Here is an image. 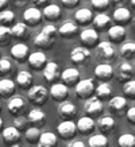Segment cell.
Segmentation results:
<instances>
[{
  "mask_svg": "<svg viewBox=\"0 0 135 147\" xmlns=\"http://www.w3.org/2000/svg\"><path fill=\"white\" fill-rule=\"evenodd\" d=\"M61 3H62L66 8H74V7L80 3V0H61Z\"/></svg>",
  "mask_w": 135,
  "mask_h": 147,
  "instance_id": "cell-45",
  "label": "cell"
},
{
  "mask_svg": "<svg viewBox=\"0 0 135 147\" xmlns=\"http://www.w3.org/2000/svg\"><path fill=\"white\" fill-rule=\"evenodd\" d=\"M49 0H32V3L36 5V7H42V5H46Z\"/></svg>",
  "mask_w": 135,
  "mask_h": 147,
  "instance_id": "cell-48",
  "label": "cell"
},
{
  "mask_svg": "<svg viewBox=\"0 0 135 147\" xmlns=\"http://www.w3.org/2000/svg\"><path fill=\"white\" fill-rule=\"evenodd\" d=\"M88 147H108V138L103 134H96L88 140Z\"/></svg>",
  "mask_w": 135,
  "mask_h": 147,
  "instance_id": "cell-33",
  "label": "cell"
},
{
  "mask_svg": "<svg viewBox=\"0 0 135 147\" xmlns=\"http://www.w3.org/2000/svg\"><path fill=\"white\" fill-rule=\"evenodd\" d=\"M95 120L90 117V116H82L78 119L76 124V128L80 131L81 134H90L95 129Z\"/></svg>",
  "mask_w": 135,
  "mask_h": 147,
  "instance_id": "cell-20",
  "label": "cell"
},
{
  "mask_svg": "<svg viewBox=\"0 0 135 147\" xmlns=\"http://www.w3.org/2000/svg\"><path fill=\"white\" fill-rule=\"evenodd\" d=\"M127 107V100L124 97H122V96H115L109 100V108H111V111L115 112V113H120L124 111V108Z\"/></svg>",
  "mask_w": 135,
  "mask_h": 147,
  "instance_id": "cell-29",
  "label": "cell"
},
{
  "mask_svg": "<svg viewBox=\"0 0 135 147\" xmlns=\"http://www.w3.org/2000/svg\"><path fill=\"white\" fill-rule=\"evenodd\" d=\"M119 147H135V138L132 134H123L117 139Z\"/></svg>",
  "mask_w": 135,
  "mask_h": 147,
  "instance_id": "cell-38",
  "label": "cell"
},
{
  "mask_svg": "<svg viewBox=\"0 0 135 147\" xmlns=\"http://www.w3.org/2000/svg\"><path fill=\"white\" fill-rule=\"evenodd\" d=\"M95 92H96V96L99 100H103V98H108L112 93V88L108 82H100L97 86H95Z\"/></svg>",
  "mask_w": 135,
  "mask_h": 147,
  "instance_id": "cell-32",
  "label": "cell"
},
{
  "mask_svg": "<svg viewBox=\"0 0 135 147\" xmlns=\"http://www.w3.org/2000/svg\"><path fill=\"white\" fill-rule=\"evenodd\" d=\"M27 61H28V65H30L31 69L42 70L45 67L46 62H47V57H46V54L43 51H34V53L28 54Z\"/></svg>",
  "mask_w": 135,
  "mask_h": 147,
  "instance_id": "cell-4",
  "label": "cell"
},
{
  "mask_svg": "<svg viewBox=\"0 0 135 147\" xmlns=\"http://www.w3.org/2000/svg\"><path fill=\"white\" fill-rule=\"evenodd\" d=\"M135 54V43L134 42H126L120 47V55L126 59H131Z\"/></svg>",
  "mask_w": 135,
  "mask_h": 147,
  "instance_id": "cell-36",
  "label": "cell"
},
{
  "mask_svg": "<svg viewBox=\"0 0 135 147\" xmlns=\"http://www.w3.org/2000/svg\"><path fill=\"white\" fill-rule=\"evenodd\" d=\"M112 19L115 22L119 24V26H123L131 20V12L130 9L126 8V7H119L113 11V15H112Z\"/></svg>",
  "mask_w": 135,
  "mask_h": 147,
  "instance_id": "cell-22",
  "label": "cell"
},
{
  "mask_svg": "<svg viewBox=\"0 0 135 147\" xmlns=\"http://www.w3.org/2000/svg\"><path fill=\"white\" fill-rule=\"evenodd\" d=\"M38 147H47V146H43V144H39V143H38Z\"/></svg>",
  "mask_w": 135,
  "mask_h": 147,
  "instance_id": "cell-55",
  "label": "cell"
},
{
  "mask_svg": "<svg viewBox=\"0 0 135 147\" xmlns=\"http://www.w3.org/2000/svg\"><path fill=\"white\" fill-rule=\"evenodd\" d=\"M28 46L24 43H16L11 47V55L15 59H18L19 62H23L27 57H28Z\"/></svg>",
  "mask_w": 135,
  "mask_h": 147,
  "instance_id": "cell-23",
  "label": "cell"
},
{
  "mask_svg": "<svg viewBox=\"0 0 135 147\" xmlns=\"http://www.w3.org/2000/svg\"><path fill=\"white\" fill-rule=\"evenodd\" d=\"M32 82H34V78H32V74L30 71H19L18 76H16V84L22 88V89H30L32 86Z\"/></svg>",
  "mask_w": 135,
  "mask_h": 147,
  "instance_id": "cell-24",
  "label": "cell"
},
{
  "mask_svg": "<svg viewBox=\"0 0 135 147\" xmlns=\"http://www.w3.org/2000/svg\"><path fill=\"white\" fill-rule=\"evenodd\" d=\"M12 35L8 26H0V45H8Z\"/></svg>",
  "mask_w": 135,
  "mask_h": 147,
  "instance_id": "cell-40",
  "label": "cell"
},
{
  "mask_svg": "<svg viewBox=\"0 0 135 147\" xmlns=\"http://www.w3.org/2000/svg\"><path fill=\"white\" fill-rule=\"evenodd\" d=\"M23 20H24L23 22L24 24L36 26L42 20V11L39 8H36V7H30V8H27L23 12Z\"/></svg>",
  "mask_w": 135,
  "mask_h": 147,
  "instance_id": "cell-6",
  "label": "cell"
},
{
  "mask_svg": "<svg viewBox=\"0 0 135 147\" xmlns=\"http://www.w3.org/2000/svg\"><path fill=\"white\" fill-rule=\"evenodd\" d=\"M95 76L97 77L101 82H105L108 81L109 78H112L113 76V67L109 65V63H100L97 66L95 67Z\"/></svg>",
  "mask_w": 135,
  "mask_h": 147,
  "instance_id": "cell-13",
  "label": "cell"
},
{
  "mask_svg": "<svg viewBox=\"0 0 135 147\" xmlns=\"http://www.w3.org/2000/svg\"><path fill=\"white\" fill-rule=\"evenodd\" d=\"M76 105L70 101H62L58 107L59 116L62 117L63 120H70L73 116H76Z\"/></svg>",
  "mask_w": 135,
  "mask_h": 147,
  "instance_id": "cell-19",
  "label": "cell"
},
{
  "mask_svg": "<svg viewBox=\"0 0 135 147\" xmlns=\"http://www.w3.org/2000/svg\"><path fill=\"white\" fill-rule=\"evenodd\" d=\"M116 76L120 81H130L134 77V67L130 62H120L116 67Z\"/></svg>",
  "mask_w": 135,
  "mask_h": 147,
  "instance_id": "cell-12",
  "label": "cell"
},
{
  "mask_svg": "<svg viewBox=\"0 0 135 147\" xmlns=\"http://www.w3.org/2000/svg\"><path fill=\"white\" fill-rule=\"evenodd\" d=\"M97 54L99 57H101L103 59H111L115 57V49L111 42L108 40H103L97 45Z\"/></svg>",
  "mask_w": 135,
  "mask_h": 147,
  "instance_id": "cell-21",
  "label": "cell"
},
{
  "mask_svg": "<svg viewBox=\"0 0 135 147\" xmlns=\"http://www.w3.org/2000/svg\"><path fill=\"white\" fill-rule=\"evenodd\" d=\"M85 112L89 116H97L103 112V104L101 100H99L97 97H89L88 101L85 102V107H84Z\"/></svg>",
  "mask_w": 135,
  "mask_h": 147,
  "instance_id": "cell-15",
  "label": "cell"
},
{
  "mask_svg": "<svg viewBox=\"0 0 135 147\" xmlns=\"http://www.w3.org/2000/svg\"><path fill=\"white\" fill-rule=\"evenodd\" d=\"M26 125H27V119L20 115V116H16V117H15L12 127H15L18 131H20V129H26Z\"/></svg>",
  "mask_w": 135,
  "mask_h": 147,
  "instance_id": "cell-44",
  "label": "cell"
},
{
  "mask_svg": "<svg viewBox=\"0 0 135 147\" xmlns=\"http://www.w3.org/2000/svg\"><path fill=\"white\" fill-rule=\"evenodd\" d=\"M11 1H15V3H18V1H24V0H11Z\"/></svg>",
  "mask_w": 135,
  "mask_h": 147,
  "instance_id": "cell-53",
  "label": "cell"
},
{
  "mask_svg": "<svg viewBox=\"0 0 135 147\" xmlns=\"http://www.w3.org/2000/svg\"><path fill=\"white\" fill-rule=\"evenodd\" d=\"M27 123H31L34 127H38V125L45 124L46 121V113L39 108H34L31 111L28 112L27 115Z\"/></svg>",
  "mask_w": 135,
  "mask_h": 147,
  "instance_id": "cell-16",
  "label": "cell"
},
{
  "mask_svg": "<svg viewBox=\"0 0 135 147\" xmlns=\"http://www.w3.org/2000/svg\"><path fill=\"white\" fill-rule=\"evenodd\" d=\"M57 27H54L53 24H47L42 28V31L35 36L34 43L36 47L41 49H49L55 43L57 40Z\"/></svg>",
  "mask_w": 135,
  "mask_h": 147,
  "instance_id": "cell-1",
  "label": "cell"
},
{
  "mask_svg": "<svg viewBox=\"0 0 135 147\" xmlns=\"http://www.w3.org/2000/svg\"><path fill=\"white\" fill-rule=\"evenodd\" d=\"M68 147H86V146L82 140H73V142H70V144Z\"/></svg>",
  "mask_w": 135,
  "mask_h": 147,
  "instance_id": "cell-47",
  "label": "cell"
},
{
  "mask_svg": "<svg viewBox=\"0 0 135 147\" xmlns=\"http://www.w3.org/2000/svg\"><path fill=\"white\" fill-rule=\"evenodd\" d=\"M61 78L63 81V85L66 86H76V84L80 80V71L76 67H68L61 73Z\"/></svg>",
  "mask_w": 135,
  "mask_h": 147,
  "instance_id": "cell-10",
  "label": "cell"
},
{
  "mask_svg": "<svg viewBox=\"0 0 135 147\" xmlns=\"http://www.w3.org/2000/svg\"><path fill=\"white\" fill-rule=\"evenodd\" d=\"M39 136H41V131L38 127H30V128L26 129L24 132V138L28 143H35L39 140Z\"/></svg>",
  "mask_w": 135,
  "mask_h": 147,
  "instance_id": "cell-37",
  "label": "cell"
},
{
  "mask_svg": "<svg viewBox=\"0 0 135 147\" xmlns=\"http://www.w3.org/2000/svg\"><path fill=\"white\" fill-rule=\"evenodd\" d=\"M1 129H3V119L0 117V131H1Z\"/></svg>",
  "mask_w": 135,
  "mask_h": 147,
  "instance_id": "cell-51",
  "label": "cell"
},
{
  "mask_svg": "<svg viewBox=\"0 0 135 147\" xmlns=\"http://www.w3.org/2000/svg\"><path fill=\"white\" fill-rule=\"evenodd\" d=\"M61 7L57 4H49V5H45V8H43V12L42 15L45 16V19L47 20H57L59 19L61 16Z\"/></svg>",
  "mask_w": 135,
  "mask_h": 147,
  "instance_id": "cell-28",
  "label": "cell"
},
{
  "mask_svg": "<svg viewBox=\"0 0 135 147\" xmlns=\"http://www.w3.org/2000/svg\"><path fill=\"white\" fill-rule=\"evenodd\" d=\"M77 31H78V27L74 22L72 20H66L63 22L61 26L57 28V34L61 36H65V38H70V36L76 35Z\"/></svg>",
  "mask_w": 135,
  "mask_h": 147,
  "instance_id": "cell-18",
  "label": "cell"
},
{
  "mask_svg": "<svg viewBox=\"0 0 135 147\" xmlns=\"http://www.w3.org/2000/svg\"><path fill=\"white\" fill-rule=\"evenodd\" d=\"M89 57H90V50L84 47V46L73 47L72 51H70V61L74 63H82Z\"/></svg>",
  "mask_w": 135,
  "mask_h": 147,
  "instance_id": "cell-14",
  "label": "cell"
},
{
  "mask_svg": "<svg viewBox=\"0 0 135 147\" xmlns=\"http://www.w3.org/2000/svg\"><path fill=\"white\" fill-rule=\"evenodd\" d=\"M7 108H8V111L11 112V113H12L15 117H16V116L23 115V112L26 111L27 102H26V100H24L23 97H19V96H16V97H12L8 101V104H7Z\"/></svg>",
  "mask_w": 135,
  "mask_h": 147,
  "instance_id": "cell-7",
  "label": "cell"
},
{
  "mask_svg": "<svg viewBox=\"0 0 135 147\" xmlns=\"http://www.w3.org/2000/svg\"><path fill=\"white\" fill-rule=\"evenodd\" d=\"M92 19H93L92 11L88 8H80L74 13V20L78 24H88V23L92 22Z\"/></svg>",
  "mask_w": 135,
  "mask_h": 147,
  "instance_id": "cell-30",
  "label": "cell"
},
{
  "mask_svg": "<svg viewBox=\"0 0 135 147\" xmlns=\"http://www.w3.org/2000/svg\"><path fill=\"white\" fill-rule=\"evenodd\" d=\"M108 36L113 42H122L126 38V28L123 26H119V24L111 26L108 28Z\"/></svg>",
  "mask_w": 135,
  "mask_h": 147,
  "instance_id": "cell-25",
  "label": "cell"
},
{
  "mask_svg": "<svg viewBox=\"0 0 135 147\" xmlns=\"http://www.w3.org/2000/svg\"><path fill=\"white\" fill-rule=\"evenodd\" d=\"M131 4H132V7L135 5V0H131Z\"/></svg>",
  "mask_w": 135,
  "mask_h": 147,
  "instance_id": "cell-54",
  "label": "cell"
},
{
  "mask_svg": "<svg viewBox=\"0 0 135 147\" xmlns=\"http://www.w3.org/2000/svg\"><path fill=\"white\" fill-rule=\"evenodd\" d=\"M9 147H20V146H19L18 143H15V144H11V146H9Z\"/></svg>",
  "mask_w": 135,
  "mask_h": 147,
  "instance_id": "cell-52",
  "label": "cell"
},
{
  "mask_svg": "<svg viewBox=\"0 0 135 147\" xmlns=\"http://www.w3.org/2000/svg\"><path fill=\"white\" fill-rule=\"evenodd\" d=\"M27 24L24 23L19 22V23H15L12 27H11V35L15 36V38H23V36L27 35Z\"/></svg>",
  "mask_w": 135,
  "mask_h": 147,
  "instance_id": "cell-35",
  "label": "cell"
},
{
  "mask_svg": "<svg viewBox=\"0 0 135 147\" xmlns=\"http://www.w3.org/2000/svg\"><path fill=\"white\" fill-rule=\"evenodd\" d=\"M97 127H99V129L103 134H109L115 128V120H113V117H111V116L104 115L97 121Z\"/></svg>",
  "mask_w": 135,
  "mask_h": 147,
  "instance_id": "cell-26",
  "label": "cell"
},
{
  "mask_svg": "<svg viewBox=\"0 0 135 147\" xmlns=\"http://www.w3.org/2000/svg\"><path fill=\"white\" fill-rule=\"evenodd\" d=\"M7 3H8V0H0V9H3L7 5Z\"/></svg>",
  "mask_w": 135,
  "mask_h": 147,
  "instance_id": "cell-49",
  "label": "cell"
},
{
  "mask_svg": "<svg viewBox=\"0 0 135 147\" xmlns=\"http://www.w3.org/2000/svg\"><path fill=\"white\" fill-rule=\"evenodd\" d=\"M0 111H1V102H0Z\"/></svg>",
  "mask_w": 135,
  "mask_h": 147,
  "instance_id": "cell-56",
  "label": "cell"
},
{
  "mask_svg": "<svg viewBox=\"0 0 135 147\" xmlns=\"http://www.w3.org/2000/svg\"><path fill=\"white\" fill-rule=\"evenodd\" d=\"M95 92V81L93 78H84L78 80L76 84V94L80 98H89Z\"/></svg>",
  "mask_w": 135,
  "mask_h": 147,
  "instance_id": "cell-3",
  "label": "cell"
},
{
  "mask_svg": "<svg viewBox=\"0 0 135 147\" xmlns=\"http://www.w3.org/2000/svg\"><path fill=\"white\" fill-rule=\"evenodd\" d=\"M123 90H124L126 96H128V97H131V98H134L135 97V81L134 80L126 81Z\"/></svg>",
  "mask_w": 135,
  "mask_h": 147,
  "instance_id": "cell-42",
  "label": "cell"
},
{
  "mask_svg": "<svg viewBox=\"0 0 135 147\" xmlns=\"http://www.w3.org/2000/svg\"><path fill=\"white\" fill-rule=\"evenodd\" d=\"M92 22H93V26L97 28V30H107V27L111 24V18L108 16L107 13H97L93 19H92Z\"/></svg>",
  "mask_w": 135,
  "mask_h": 147,
  "instance_id": "cell-31",
  "label": "cell"
},
{
  "mask_svg": "<svg viewBox=\"0 0 135 147\" xmlns=\"http://www.w3.org/2000/svg\"><path fill=\"white\" fill-rule=\"evenodd\" d=\"M1 138H3V142L7 143V144H15L20 140V131L15 128V127H7V128L3 129L1 132Z\"/></svg>",
  "mask_w": 135,
  "mask_h": 147,
  "instance_id": "cell-17",
  "label": "cell"
},
{
  "mask_svg": "<svg viewBox=\"0 0 135 147\" xmlns=\"http://www.w3.org/2000/svg\"><path fill=\"white\" fill-rule=\"evenodd\" d=\"M49 94L55 101H65V98L69 94V89H68L66 85H63L62 82H55V84L51 85Z\"/></svg>",
  "mask_w": 135,
  "mask_h": 147,
  "instance_id": "cell-11",
  "label": "cell"
},
{
  "mask_svg": "<svg viewBox=\"0 0 135 147\" xmlns=\"http://www.w3.org/2000/svg\"><path fill=\"white\" fill-rule=\"evenodd\" d=\"M109 0H92V7L96 11H104L109 7Z\"/></svg>",
  "mask_w": 135,
  "mask_h": 147,
  "instance_id": "cell-43",
  "label": "cell"
},
{
  "mask_svg": "<svg viewBox=\"0 0 135 147\" xmlns=\"http://www.w3.org/2000/svg\"><path fill=\"white\" fill-rule=\"evenodd\" d=\"M109 1H112V3H115V4H120L122 1H124V0H109Z\"/></svg>",
  "mask_w": 135,
  "mask_h": 147,
  "instance_id": "cell-50",
  "label": "cell"
},
{
  "mask_svg": "<svg viewBox=\"0 0 135 147\" xmlns=\"http://www.w3.org/2000/svg\"><path fill=\"white\" fill-rule=\"evenodd\" d=\"M27 96H28V98H30L34 104L42 105V104H45L47 97H49V90H47V88L43 86V85H32L31 88L28 89Z\"/></svg>",
  "mask_w": 135,
  "mask_h": 147,
  "instance_id": "cell-2",
  "label": "cell"
},
{
  "mask_svg": "<svg viewBox=\"0 0 135 147\" xmlns=\"http://www.w3.org/2000/svg\"><path fill=\"white\" fill-rule=\"evenodd\" d=\"M15 20V13L9 9H3L0 12V26H8Z\"/></svg>",
  "mask_w": 135,
  "mask_h": 147,
  "instance_id": "cell-39",
  "label": "cell"
},
{
  "mask_svg": "<svg viewBox=\"0 0 135 147\" xmlns=\"http://www.w3.org/2000/svg\"><path fill=\"white\" fill-rule=\"evenodd\" d=\"M76 131V123L72 120H62L57 125V132L62 139H72Z\"/></svg>",
  "mask_w": 135,
  "mask_h": 147,
  "instance_id": "cell-5",
  "label": "cell"
},
{
  "mask_svg": "<svg viewBox=\"0 0 135 147\" xmlns=\"http://www.w3.org/2000/svg\"><path fill=\"white\" fill-rule=\"evenodd\" d=\"M80 40H81V43L84 45V47H86V49L95 46L97 43V40H99L97 30H95V28H85L84 31H81Z\"/></svg>",
  "mask_w": 135,
  "mask_h": 147,
  "instance_id": "cell-9",
  "label": "cell"
},
{
  "mask_svg": "<svg viewBox=\"0 0 135 147\" xmlns=\"http://www.w3.org/2000/svg\"><path fill=\"white\" fill-rule=\"evenodd\" d=\"M42 70H43V77H45V80L49 81V82H55V81L59 78V76H61L58 63L54 62V61L46 62L45 67H43Z\"/></svg>",
  "mask_w": 135,
  "mask_h": 147,
  "instance_id": "cell-8",
  "label": "cell"
},
{
  "mask_svg": "<svg viewBox=\"0 0 135 147\" xmlns=\"http://www.w3.org/2000/svg\"><path fill=\"white\" fill-rule=\"evenodd\" d=\"M39 144H43V146H47V147H54L57 144V136L53 134V132H43L39 136V140H38Z\"/></svg>",
  "mask_w": 135,
  "mask_h": 147,
  "instance_id": "cell-34",
  "label": "cell"
},
{
  "mask_svg": "<svg viewBox=\"0 0 135 147\" xmlns=\"http://www.w3.org/2000/svg\"><path fill=\"white\" fill-rule=\"evenodd\" d=\"M15 82L12 80H8V78H3L0 80V96L1 97H9L15 93Z\"/></svg>",
  "mask_w": 135,
  "mask_h": 147,
  "instance_id": "cell-27",
  "label": "cell"
},
{
  "mask_svg": "<svg viewBox=\"0 0 135 147\" xmlns=\"http://www.w3.org/2000/svg\"><path fill=\"white\" fill-rule=\"evenodd\" d=\"M12 70V63H11V59L8 57H1L0 58V74L1 76H5L11 73Z\"/></svg>",
  "mask_w": 135,
  "mask_h": 147,
  "instance_id": "cell-41",
  "label": "cell"
},
{
  "mask_svg": "<svg viewBox=\"0 0 135 147\" xmlns=\"http://www.w3.org/2000/svg\"><path fill=\"white\" fill-rule=\"evenodd\" d=\"M127 120L130 121L131 124L135 123V108L131 107L130 109H127Z\"/></svg>",
  "mask_w": 135,
  "mask_h": 147,
  "instance_id": "cell-46",
  "label": "cell"
}]
</instances>
